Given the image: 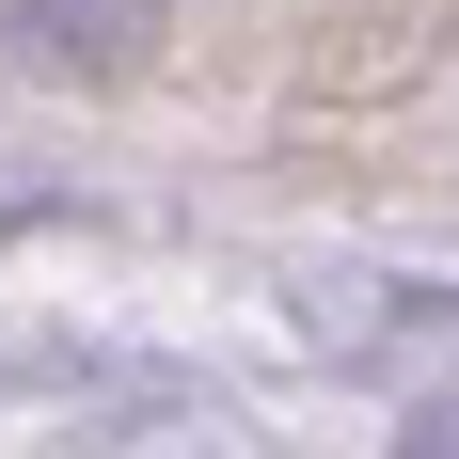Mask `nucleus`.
Segmentation results:
<instances>
[{
    "label": "nucleus",
    "mask_w": 459,
    "mask_h": 459,
    "mask_svg": "<svg viewBox=\"0 0 459 459\" xmlns=\"http://www.w3.org/2000/svg\"><path fill=\"white\" fill-rule=\"evenodd\" d=\"M175 32V0H0V64L16 80H127Z\"/></svg>",
    "instance_id": "obj_1"
}]
</instances>
